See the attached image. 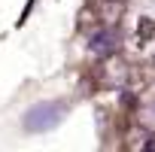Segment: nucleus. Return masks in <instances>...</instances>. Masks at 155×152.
<instances>
[{"mask_svg": "<svg viewBox=\"0 0 155 152\" xmlns=\"http://www.w3.org/2000/svg\"><path fill=\"white\" fill-rule=\"evenodd\" d=\"M61 116H64V104H40V107L28 110L25 128L28 131H49L61 122Z\"/></svg>", "mask_w": 155, "mask_h": 152, "instance_id": "nucleus-1", "label": "nucleus"}, {"mask_svg": "<svg viewBox=\"0 0 155 152\" xmlns=\"http://www.w3.org/2000/svg\"><path fill=\"white\" fill-rule=\"evenodd\" d=\"M113 34L110 31H101V34H94V40H91V52L94 55H110L113 52Z\"/></svg>", "mask_w": 155, "mask_h": 152, "instance_id": "nucleus-2", "label": "nucleus"}, {"mask_svg": "<svg viewBox=\"0 0 155 152\" xmlns=\"http://www.w3.org/2000/svg\"><path fill=\"white\" fill-rule=\"evenodd\" d=\"M149 146H152V149H155V137H152V143H149Z\"/></svg>", "mask_w": 155, "mask_h": 152, "instance_id": "nucleus-3", "label": "nucleus"}]
</instances>
